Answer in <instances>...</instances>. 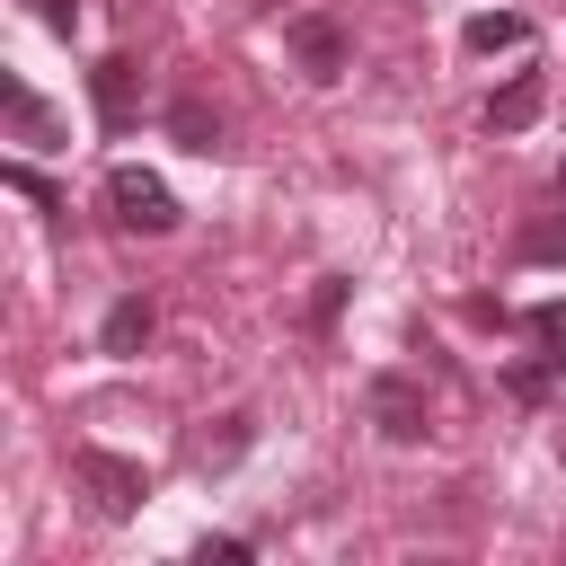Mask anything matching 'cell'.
Wrapping results in <instances>:
<instances>
[{
  "instance_id": "cell-19",
  "label": "cell",
  "mask_w": 566,
  "mask_h": 566,
  "mask_svg": "<svg viewBox=\"0 0 566 566\" xmlns=\"http://www.w3.org/2000/svg\"><path fill=\"white\" fill-rule=\"evenodd\" d=\"M557 195H566V168H557Z\"/></svg>"
},
{
  "instance_id": "cell-10",
  "label": "cell",
  "mask_w": 566,
  "mask_h": 566,
  "mask_svg": "<svg viewBox=\"0 0 566 566\" xmlns=\"http://www.w3.org/2000/svg\"><path fill=\"white\" fill-rule=\"evenodd\" d=\"M522 35H531V27H522L513 9H478V18L460 27V44H469V53H504V44H522Z\"/></svg>"
},
{
  "instance_id": "cell-9",
  "label": "cell",
  "mask_w": 566,
  "mask_h": 566,
  "mask_svg": "<svg viewBox=\"0 0 566 566\" xmlns=\"http://www.w3.org/2000/svg\"><path fill=\"white\" fill-rule=\"evenodd\" d=\"M539 106H548V80H539V71H513V80L486 97V124H495V133H522Z\"/></svg>"
},
{
  "instance_id": "cell-5",
  "label": "cell",
  "mask_w": 566,
  "mask_h": 566,
  "mask_svg": "<svg viewBox=\"0 0 566 566\" xmlns=\"http://www.w3.org/2000/svg\"><path fill=\"white\" fill-rule=\"evenodd\" d=\"M371 424H380L389 442H424L433 407H424V389H416L407 371H380V380H371Z\"/></svg>"
},
{
  "instance_id": "cell-8",
  "label": "cell",
  "mask_w": 566,
  "mask_h": 566,
  "mask_svg": "<svg viewBox=\"0 0 566 566\" xmlns=\"http://www.w3.org/2000/svg\"><path fill=\"white\" fill-rule=\"evenodd\" d=\"M248 433H256V416H212L195 442H186V460L212 478V469H239V451H248Z\"/></svg>"
},
{
  "instance_id": "cell-12",
  "label": "cell",
  "mask_w": 566,
  "mask_h": 566,
  "mask_svg": "<svg viewBox=\"0 0 566 566\" xmlns=\"http://www.w3.org/2000/svg\"><path fill=\"white\" fill-rule=\"evenodd\" d=\"M522 327H531V336H539V354H548V363L566 371V301H539V310H531Z\"/></svg>"
},
{
  "instance_id": "cell-13",
  "label": "cell",
  "mask_w": 566,
  "mask_h": 566,
  "mask_svg": "<svg viewBox=\"0 0 566 566\" xmlns=\"http://www.w3.org/2000/svg\"><path fill=\"white\" fill-rule=\"evenodd\" d=\"M0 177H9V186H18V195H27V203H35V212H62V195H53V186H44V168H27V159H9V168H0Z\"/></svg>"
},
{
  "instance_id": "cell-16",
  "label": "cell",
  "mask_w": 566,
  "mask_h": 566,
  "mask_svg": "<svg viewBox=\"0 0 566 566\" xmlns=\"http://www.w3.org/2000/svg\"><path fill=\"white\" fill-rule=\"evenodd\" d=\"M548 371H557L548 354H539V363H513V398H548Z\"/></svg>"
},
{
  "instance_id": "cell-11",
  "label": "cell",
  "mask_w": 566,
  "mask_h": 566,
  "mask_svg": "<svg viewBox=\"0 0 566 566\" xmlns=\"http://www.w3.org/2000/svg\"><path fill=\"white\" fill-rule=\"evenodd\" d=\"M168 133H177L186 150H212V142H221V115H212L203 97H177V106H168Z\"/></svg>"
},
{
  "instance_id": "cell-1",
  "label": "cell",
  "mask_w": 566,
  "mask_h": 566,
  "mask_svg": "<svg viewBox=\"0 0 566 566\" xmlns=\"http://www.w3.org/2000/svg\"><path fill=\"white\" fill-rule=\"evenodd\" d=\"M71 478L88 486V504H97L106 522H133V513H142V495H150V469H142V460H124V451H97V442H80V451H71Z\"/></svg>"
},
{
  "instance_id": "cell-18",
  "label": "cell",
  "mask_w": 566,
  "mask_h": 566,
  "mask_svg": "<svg viewBox=\"0 0 566 566\" xmlns=\"http://www.w3.org/2000/svg\"><path fill=\"white\" fill-rule=\"evenodd\" d=\"M35 9H44V27H53V35H71V27H80V0H35Z\"/></svg>"
},
{
  "instance_id": "cell-7",
  "label": "cell",
  "mask_w": 566,
  "mask_h": 566,
  "mask_svg": "<svg viewBox=\"0 0 566 566\" xmlns=\"http://www.w3.org/2000/svg\"><path fill=\"white\" fill-rule=\"evenodd\" d=\"M0 106H9V133L27 142V150H53L62 142V124H53V106L27 88V80H0Z\"/></svg>"
},
{
  "instance_id": "cell-6",
  "label": "cell",
  "mask_w": 566,
  "mask_h": 566,
  "mask_svg": "<svg viewBox=\"0 0 566 566\" xmlns=\"http://www.w3.org/2000/svg\"><path fill=\"white\" fill-rule=\"evenodd\" d=\"M150 327H159V310H150L142 292H124V301L97 318V354H115V363H124V354H142V345H150Z\"/></svg>"
},
{
  "instance_id": "cell-14",
  "label": "cell",
  "mask_w": 566,
  "mask_h": 566,
  "mask_svg": "<svg viewBox=\"0 0 566 566\" xmlns=\"http://www.w3.org/2000/svg\"><path fill=\"white\" fill-rule=\"evenodd\" d=\"M336 318H345V274H327V283H318V292H310V327H318V336H327V327H336Z\"/></svg>"
},
{
  "instance_id": "cell-2",
  "label": "cell",
  "mask_w": 566,
  "mask_h": 566,
  "mask_svg": "<svg viewBox=\"0 0 566 566\" xmlns=\"http://www.w3.org/2000/svg\"><path fill=\"white\" fill-rule=\"evenodd\" d=\"M283 44H292V62H301V80H345V62H354V44H345V27L327 18V9H301V18H283Z\"/></svg>"
},
{
  "instance_id": "cell-17",
  "label": "cell",
  "mask_w": 566,
  "mask_h": 566,
  "mask_svg": "<svg viewBox=\"0 0 566 566\" xmlns=\"http://www.w3.org/2000/svg\"><path fill=\"white\" fill-rule=\"evenodd\" d=\"M195 557H203V566H239V557H248V539H230V531H221V539H203Z\"/></svg>"
},
{
  "instance_id": "cell-4",
  "label": "cell",
  "mask_w": 566,
  "mask_h": 566,
  "mask_svg": "<svg viewBox=\"0 0 566 566\" xmlns=\"http://www.w3.org/2000/svg\"><path fill=\"white\" fill-rule=\"evenodd\" d=\"M88 106H97L106 133H133V124H142V62H133V53H106V62L88 71Z\"/></svg>"
},
{
  "instance_id": "cell-15",
  "label": "cell",
  "mask_w": 566,
  "mask_h": 566,
  "mask_svg": "<svg viewBox=\"0 0 566 566\" xmlns=\"http://www.w3.org/2000/svg\"><path fill=\"white\" fill-rule=\"evenodd\" d=\"M522 256H539V265L566 256V221H531V230H522Z\"/></svg>"
},
{
  "instance_id": "cell-3",
  "label": "cell",
  "mask_w": 566,
  "mask_h": 566,
  "mask_svg": "<svg viewBox=\"0 0 566 566\" xmlns=\"http://www.w3.org/2000/svg\"><path fill=\"white\" fill-rule=\"evenodd\" d=\"M106 212H115L124 230H150V239L177 230V195H168L150 168H115V177H106Z\"/></svg>"
},
{
  "instance_id": "cell-20",
  "label": "cell",
  "mask_w": 566,
  "mask_h": 566,
  "mask_svg": "<svg viewBox=\"0 0 566 566\" xmlns=\"http://www.w3.org/2000/svg\"><path fill=\"white\" fill-rule=\"evenodd\" d=\"M557 442H566V433H557Z\"/></svg>"
}]
</instances>
